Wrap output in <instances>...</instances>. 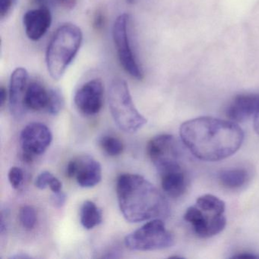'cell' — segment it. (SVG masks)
I'll list each match as a JSON object with an SVG mask.
<instances>
[{
    "mask_svg": "<svg viewBox=\"0 0 259 259\" xmlns=\"http://www.w3.org/2000/svg\"><path fill=\"white\" fill-rule=\"evenodd\" d=\"M77 169H78V164H77L76 159L71 160L68 163L67 169H66V176L69 178H73L76 175Z\"/></svg>",
    "mask_w": 259,
    "mask_h": 259,
    "instance_id": "83f0119b",
    "label": "cell"
},
{
    "mask_svg": "<svg viewBox=\"0 0 259 259\" xmlns=\"http://www.w3.org/2000/svg\"><path fill=\"white\" fill-rule=\"evenodd\" d=\"M65 101L63 94L57 89H49V99L47 110L50 114L57 116L64 107Z\"/></svg>",
    "mask_w": 259,
    "mask_h": 259,
    "instance_id": "d6986e66",
    "label": "cell"
},
{
    "mask_svg": "<svg viewBox=\"0 0 259 259\" xmlns=\"http://www.w3.org/2000/svg\"><path fill=\"white\" fill-rule=\"evenodd\" d=\"M233 257H237V258H259V255H256V254H252V253L244 252L241 253V254H236V255L233 256Z\"/></svg>",
    "mask_w": 259,
    "mask_h": 259,
    "instance_id": "4dcf8cb0",
    "label": "cell"
},
{
    "mask_svg": "<svg viewBox=\"0 0 259 259\" xmlns=\"http://www.w3.org/2000/svg\"><path fill=\"white\" fill-rule=\"evenodd\" d=\"M259 110V95H239L227 107V116L234 122H244Z\"/></svg>",
    "mask_w": 259,
    "mask_h": 259,
    "instance_id": "4fadbf2b",
    "label": "cell"
},
{
    "mask_svg": "<svg viewBox=\"0 0 259 259\" xmlns=\"http://www.w3.org/2000/svg\"><path fill=\"white\" fill-rule=\"evenodd\" d=\"M108 99L112 117L122 131L136 133L147 123L146 118L136 109L125 80L115 78L112 81Z\"/></svg>",
    "mask_w": 259,
    "mask_h": 259,
    "instance_id": "5b68a950",
    "label": "cell"
},
{
    "mask_svg": "<svg viewBox=\"0 0 259 259\" xmlns=\"http://www.w3.org/2000/svg\"><path fill=\"white\" fill-rule=\"evenodd\" d=\"M7 91L4 87H1L0 89V107H4L6 101L7 99Z\"/></svg>",
    "mask_w": 259,
    "mask_h": 259,
    "instance_id": "f546056e",
    "label": "cell"
},
{
    "mask_svg": "<svg viewBox=\"0 0 259 259\" xmlns=\"http://www.w3.org/2000/svg\"><path fill=\"white\" fill-rule=\"evenodd\" d=\"M49 99V90L40 83L34 81L27 88L25 98L26 109L32 110H41L47 108Z\"/></svg>",
    "mask_w": 259,
    "mask_h": 259,
    "instance_id": "2e32d148",
    "label": "cell"
},
{
    "mask_svg": "<svg viewBox=\"0 0 259 259\" xmlns=\"http://www.w3.org/2000/svg\"><path fill=\"white\" fill-rule=\"evenodd\" d=\"M30 256L25 255V254H16V255L12 256L11 258H30Z\"/></svg>",
    "mask_w": 259,
    "mask_h": 259,
    "instance_id": "d6a6232c",
    "label": "cell"
},
{
    "mask_svg": "<svg viewBox=\"0 0 259 259\" xmlns=\"http://www.w3.org/2000/svg\"><path fill=\"white\" fill-rule=\"evenodd\" d=\"M104 88L98 78L84 83L75 95V104L85 116H94L101 111L104 104Z\"/></svg>",
    "mask_w": 259,
    "mask_h": 259,
    "instance_id": "30bf717a",
    "label": "cell"
},
{
    "mask_svg": "<svg viewBox=\"0 0 259 259\" xmlns=\"http://www.w3.org/2000/svg\"><path fill=\"white\" fill-rule=\"evenodd\" d=\"M8 177L12 187L16 189H19L23 183V170L19 166H13L9 171Z\"/></svg>",
    "mask_w": 259,
    "mask_h": 259,
    "instance_id": "7402d4cb",
    "label": "cell"
},
{
    "mask_svg": "<svg viewBox=\"0 0 259 259\" xmlns=\"http://www.w3.org/2000/svg\"><path fill=\"white\" fill-rule=\"evenodd\" d=\"M54 177V176L53 175L51 172H49V171L42 172L41 174L36 178L34 185H35L37 189L43 190V189H45L47 187L49 186L50 182H51V179Z\"/></svg>",
    "mask_w": 259,
    "mask_h": 259,
    "instance_id": "cb8c5ba5",
    "label": "cell"
},
{
    "mask_svg": "<svg viewBox=\"0 0 259 259\" xmlns=\"http://www.w3.org/2000/svg\"><path fill=\"white\" fill-rule=\"evenodd\" d=\"M17 0H0V19H4L13 11Z\"/></svg>",
    "mask_w": 259,
    "mask_h": 259,
    "instance_id": "603a6c76",
    "label": "cell"
},
{
    "mask_svg": "<svg viewBox=\"0 0 259 259\" xmlns=\"http://www.w3.org/2000/svg\"><path fill=\"white\" fill-rule=\"evenodd\" d=\"M52 23L51 11L47 7L28 10L23 16L25 33L30 40L37 41L48 32Z\"/></svg>",
    "mask_w": 259,
    "mask_h": 259,
    "instance_id": "7c38bea8",
    "label": "cell"
},
{
    "mask_svg": "<svg viewBox=\"0 0 259 259\" xmlns=\"http://www.w3.org/2000/svg\"><path fill=\"white\" fill-rule=\"evenodd\" d=\"M116 194L121 213L128 222H143L164 218L169 213V204L163 194L142 176H119Z\"/></svg>",
    "mask_w": 259,
    "mask_h": 259,
    "instance_id": "7a4b0ae2",
    "label": "cell"
},
{
    "mask_svg": "<svg viewBox=\"0 0 259 259\" xmlns=\"http://www.w3.org/2000/svg\"><path fill=\"white\" fill-rule=\"evenodd\" d=\"M124 242L133 251H154L172 246L174 237L163 221L156 218L127 235Z\"/></svg>",
    "mask_w": 259,
    "mask_h": 259,
    "instance_id": "8992f818",
    "label": "cell"
},
{
    "mask_svg": "<svg viewBox=\"0 0 259 259\" xmlns=\"http://www.w3.org/2000/svg\"><path fill=\"white\" fill-rule=\"evenodd\" d=\"M126 2L130 4H133L136 2V0H126Z\"/></svg>",
    "mask_w": 259,
    "mask_h": 259,
    "instance_id": "836d02e7",
    "label": "cell"
},
{
    "mask_svg": "<svg viewBox=\"0 0 259 259\" xmlns=\"http://www.w3.org/2000/svg\"><path fill=\"white\" fill-rule=\"evenodd\" d=\"M83 34L81 28L72 23L61 25L53 36L46 53L48 72L54 80H60L76 57Z\"/></svg>",
    "mask_w": 259,
    "mask_h": 259,
    "instance_id": "3957f363",
    "label": "cell"
},
{
    "mask_svg": "<svg viewBox=\"0 0 259 259\" xmlns=\"http://www.w3.org/2000/svg\"><path fill=\"white\" fill-rule=\"evenodd\" d=\"M19 220L24 228L31 230L37 223V213L35 209L30 205H25L19 210Z\"/></svg>",
    "mask_w": 259,
    "mask_h": 259,
    "instance_id": "44dd1931",
    "label": "cell"
},
{
    "mask_svg": "<svg viewBox=\"0 0 259 259\" xmlns=\"http://www.w3.org/2000/svg\"><path fill=\"white\" fill-rule=\"evenodd\" d=\"M218 179L224 187L229 189H236L246 183L248 174L245 169L240 168L224 169L220 172Z\"/></svg>",
    "mask_w": 259,
    "mask_h": 259,
    "instance_id": "e0dca14e",
    "label": "cell"
},
{
    "mask_svg": "<svg viewBox=\"0 0 259 259\" xmlns=\"http://www.w3.org/2000/svg\"><path fill=\"white\" fill-rule=\"evenodd\" d=\"M224 201L213 195H202L186 210L184 220L200 238L212 237L221 233L227 224Z\"/></svg>",
    "mask_w": 259,
    "mask_h": 259,
    "instance_id": "277c9868",
    "label": "cell"
},
{
    "mask_svg": "<svg viewBox=\"0 0 259 259\" xmlns=\"http://www.w3.org/2000/svg\"><path fill=\"white\" fill-rule=\"evenodd\" d=\"M128 20L130 17L127 14H122L116 18L113 27V40L121 66L133 78L142 80L143 71L138 63L130 45Z\"/></svg>",
    "mask_w": 259,
    "mask_h": 259,
    "instance_id": "ba28073f",
    "label": "cell"
},
{
    "mask_svg": "<svg viewBox=\"0 0 259 259\" xmlns=\"http://www.w3.org/2000/svg\"><path fill=\"white\" fill-rule=\"evenodd\" d=\"M94 27L96 29L100 30L105 25V16L101 10H98L94 16Z\"/></svg>",
    "mask_w": 259,
    "mask_h": 259,
    "instance_id": "484cf974",
    "label": "cell"
},
{
    "mask_svg": "<svg viewBox=\"0 0 259 259\" xmlns=\"http://www.w3.org/2000/svg\"><path fill=\"white\" fill-rule=\"evenodd\" d=\"M254 128L256 133L259 135V110L254 118Z\"/></svg>",
    "mask_w": 259,
    "mask_h": 259,
    "instance_id": "1f68e13d",
    "label": "cell"
},
{
    "mask_svg": "<svg viewBox=\"0 0 259 259\" xmlns=\"http://www.w3.org/2000/svg\"><path fill=\"white\" fill-rule=\"evenodd\" d=\"M59 7L66 10H72L77 5L78 0H53Z\"/></svg>",
    "mask_w": 259,
    "mask_h": 259,
    "instance_id": "4316f807",
    "label": "cell"
},
{
    "mask_svg": "<svg viewBox=\"0 0 259 259\" xmlns=\"http://www.w3.org/2000/svg\"><path fill=\"white\" fill-rule=\"evenodd\" d=\"M53 140L51 130L41 122H31L22 130L20 143L24 151V159L31 162L33 157L47 151Z\"/></svg>",
    "mask_w": 259,
    "mask_h": 259,
    "instance_id": "9c48e42d",
    "label": "cell"
},
{
    "mask_svg": "<svg viewBox=\"0 0 259 259\" xmlns=\"http://www.w3.org/2000/svg\"><path fill=\"white\" fill-rule=\"evenodd\" d=\"M102 210L92 201H84L81 209V224L84 228L92 230L102 222Z\"/></svg>",
    "mask_w": 259,
    "mask_h": 259,
    "instance_id": "ac0fdd59",
    "label": "cell"
},
{
    "mask_svg": "<svg viewBox=\"0 0 259 259\" xmlns=\"http://www.w3.org/2000/svg\"><path fill=\"white\" fill-rule=\"evenodd\" d=\"M66 201V195L63 192L60 191L58 192H54L52 196H51V203L54 207L57 208H60L64 205Z\"/></svg>",
    "mask_w": 259,
    "mask_h": 259,
    "instance_id": "d4e9b609",
    "label": "cell"
},
{
    "mask_svg": "<svg viewBox=\"0 0 259 259\" xmlns=\"http://www.w3.org/2000/svg\"><path fill=\"white\" fill-rule=\"evenodd\" d=\"M77 183L81 187L92 188L97 186L102 180V168L99 162L90 156H82L77 158Z\"/></svg>",
    "mask_w": 259,
    "mask_h": 259,
    "instance_id": "5bb4252c",
    "label": "cell"
},
{
    "mask_svg": "<svg viewBox=\"0 0 259 259\" xmlns=\"http://www.w3.org/2000/svg\"><path fill=\"white\" fill-rule=\"evenodd\" d=\"M101 145L108 155L113 157L119 155L123 151V144L122 142L112 136H105L103 138L101 141Z\"/></svg>",
    "mask_w": 259,
    "mask_h": 259,
    "instance_id": "ffe728a7",
    "label": "cell"
},
{
    "mask_svg": "<svg viewBox=\"0 0 259 259\" xmlns=\"http://www.w3.org/2000/svg\"><path fill=\"white\" fill-rule=\"evenodd\" d=\"M49 187L53 192H60L62 191V183L57 177H54L50 182Z\"/></svg>",
    "mask_w": 259,
    "mask_h": 259,
    "instance_id": "f1b7e54d",
    "label": "cell"
},
{
    "mask_svg": "<svg viewBox=\"0 0 259 259\" xmlns=\"http://www.w3.org/2000/svg\"><path fill=\"white\" fill-rule=\"evenodd\" d=\"M180 137L197 158L219 161L234 154L244 140L242 128L230 120L201 116L182 124Z\"/></svg>",
    "mask_w": 259,
    "mask_h": 259,
    "instance_id": "6da1fadb",
    "label": "cell"
},
{
    "mask_svg": "<svg viewBox=\"0 0 259 259\" xmlns=\"http://www.w3.org/2000/svg\"><path fill=\"white\" fill-rule=\"evenodd\" d=\"M147 154L159 174L183 169L181 146L171 135H160L151 139L147 145Z\"/></svg>",
    "mask_w": 259,
    "mask_h": 259,
    "instance_id": "52a82bcc",
    "label": "cell"
},
{
    "mask_svg": "<svg viewBox=\"0 0 259 259\" xmlns=\"http://www.w3.org/2000/svg\"><path fill=\"white\" fill-rule=\"evenodd\" d=\"M28 81V72L25 68H17L12 73L9 89V101L10 111L15 117H21L27 110L25 106V98Z\"/></svg>",
    "mask_w": 259,
    "mask_h": 259,
    "instance_id": "8fae6325",
    "label": "cell"
},
{
    "mask_svg": "<svg viewBox=\"0 0 259 259\" xmlns=\"http://www.w3.org/2000/svg\"><path fill=\"white\" fill-rule=\"evenodd\" d=\"M162 189L169 197H181L187 189V178L184 169H178L160 174Z\"/></svg>",
    "mask_w": 259,
    "mask_h": 259,
    "instance_id": "9a60e30c",
    "label": "cell"
}]
</instances>
